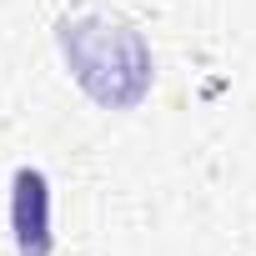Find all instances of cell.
<instances>
[{
	"mask_svg": "<svg viewBox=\"0 0 256 256\" xmlns=\"http://www.w3.org/2000/svg\"><path fill=\"white\" fill-rule=\"evenodd\" d=\"M70 80L100 110H136L156 86V56L146 36L120 16H70L56 26Z\"/></svg>",
	"mask_w": 256,
	"mask_h": 256,
	"instance_id": "obj_1",
	"label": "cell"
},
{
	"mask_svg": "<svg viewBox=\"0 0 256 256\" xmlns=\"http://www.w3.org/2000/svg\"><path fill=\"white\" fill-rule=\"evenodd\" d=\"M10 236H16V256H50L56 251L50 181L40 166H20L10 176Z\"/></svg>",
	"mask_w": 256,
	"mask_h": 256,
	"instance_id": "obj_2",
	"label": "cell"
}]
</instances>
